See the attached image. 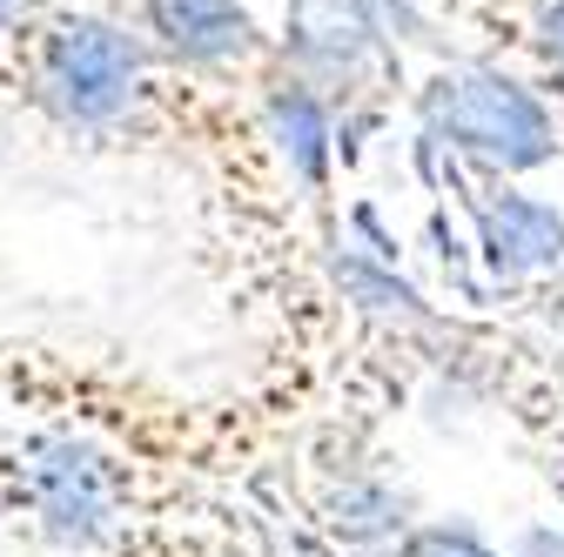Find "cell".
<instances>
[{
	"label": "cell",
	"mask_w": 564,
	"mask_h": 557,
	"mask_svg": "<svg viewBox=\"0 0 564 557\" xmlns=\"http://www.w3.org/2000/svg\"><path fill=\"white\" fill-rule=\"evenodd\" d=\"M0 517L101 557H269L262 531L202 498L182 463L101 444L95 430H28L0 450Z\"/></svg>",
	"instance_id": "6da1fadb"
},
{
	"label": "cell",
	"mask_w": 564,
	"mask_h": 557,
	"mask_svg": "<svg viewBox=\"0 0 564 557\" xmlns=\"http://www.w3.org/2000/svg\"><path fill=\"white\" fill-rule=\"evenodd\" d=\"M310 511L349 550H390L416 524V498L383 470V457H370V463H323Z\"/></svg>",
	"instance_id": "7a4b0ae2"
},
{
	"label": "cell",
	"mask_w": 564,
	"mask_h": 557,
	"mask_svg": "<svg viewBox=\"0 0 564 557\" xmlns=\"http://www.w3.org/2000/svg\"><path fill=\"white\" fill-rule=\"evenodd\" d=\"M484 242H490V262H498L505 275H531V269L564 262V222H551L538 201H505V208H490Z\"/></svg>",
	"instance_id": "3957f363"
},
{
	"label": "cell",
	"mask_w": 564,
	"mask_h": 557,
	"mask_svg": "<svg viewBox=\"0 0 564 557\" xmlns=\"http://www.w3.org/2000/svg\"><path fill=\"white\" fill-rule=\"evenodd\" d=\"M383 557H505V550H490L470 524L457 517H431V524H410Z\"/></svg>",
	"instance_id": "277c9868"
},
{
	"label": "cell",
	"mask_w": 564,
	"mask_h": 557,
	"mask_svg": "<svg viewBox=\"0 0 564 557\" xmlns=\"http://www.w3.org/2000/svg\"><path fill=\"white\" fill-rule=\"evenodd\" d=\"M518 557H564V524H538V531H524Z\"/></svg>",
	"instance_id": "5b68a950"
}]
</instances>
